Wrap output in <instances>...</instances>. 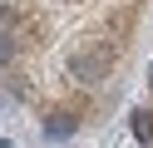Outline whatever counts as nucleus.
Segmentation results:
<instances>
[{
    "label": "nucleus",
    "mask_w": 153,
    "mask_h": 148,
    "mask_svg": "<svg viewBox=\"0 0 153 148\" xmlns=\"http://www.w3.org/2000/svg\"><path fill=\"white\" fill-rule=\"evenodd\" d=\"M64 74L79 79V84H99V79H109V49H104V45H79V49H69Z\"/></svg>",
    "instance_id": "1"
},
{
    "label": "nucleus",
    "mask_w": 153,
    "mask_h": 148,
    "mask_svg": "<svg viewBox=\"0 0 153 148\" xmlns=\"http://www.w3.org/2000/svg\"><path fill=\"white\" fill-rule=\"evenodd\" d=\"M74 133H79V118L64 114V109H54V114L45 118V138H54V143H64V138H74Z\"/></svg>",
    "instance_id": "2"
},
{
    "label": "nucleus",
    "mask_w": 153,
    "mask_h": 148,
    "mask_svg": "<svg viewBox=\"0 0 153 148\" xmlns=\"http://www.w3.org/2000/svg\"><path fill=\"white\" fill-rule=\"evenodd\" d=\"M20 45H25V39L15 35L10 25H0V69H10L15 59H20Z\"/></svg>",
    "instance_id": "3"
},
{
    "label": "nucleus",
    "mask_w": 153,
    "mask_h": 148,
    "mask_svg": "<svg viewBox=\"0 0 153 148\" xmlns=\"http://www.w3.org/2000/svg\"><path fill=\"white\" fill-rule=\"evenodd\" d=\"M133 138H138V143L153 138V109H133Z\"/></svg>",
    "instance_id": "4"
}]
</instances>
